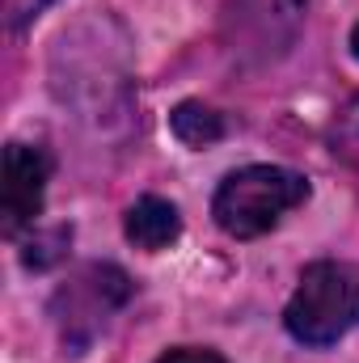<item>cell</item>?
<instances>
[{
    "label": "cell",
    "mask_w": 359,
    "mask_h": 363,
    "mask_svg": "<svg viewBox=\"0 0 359 363\" xmlns=\"http://www.w3.org/2000/svg\"><path fill=\"white\" fill-rule=\"evenodd\" d=\"M309 194H313L309 178L296 169L245 165L220 182V190L211 199V216L228 237L254 241V237H267L270 228H279V220L287 211H296L300 203H309Z\"/></svg>",
    "instance_id": "cell-1"
},
{
    "label": "cell",
    "mask_w": 359,
    "mask_h": 363,
    "mask_svg": "<svg viewBox=\"0 0 359 363\" xmlns=\"http://www.w3.org/2000/svg\"><path fill=\"white\" fill-rule=\"evenodd\" d=\"M283 325L304 347H334L359 325V274L343 262H313L304 267Z\"/></svg>",
    "instance_id": "cell-2"
},
{
    "label": "cell",
    "mask_w": 359,
    "mask_h": 363,
    "mask_svg": "<svg viewBox=\"0 0 359 363\" xmlns=\"http://www.w3.org/2000/svg\"><path fill=\"white\" fill-rule=\"evenodd\" d=\"M131 300V279L110 267V262H93L77 279H68L55 291V317L64 330V342L72 351H81L85 342L97 338V330L106 325V317L114 308H123Z\"/></svg>",
    "instance_id": "cell-3"
},
{
    "label": "cell",
    "mask_w": 359,
    "mask_h": 363,
    "mask_svg": "<svg viewBox=\"0 0 359 363\" xmlns=\"http://www.w3.org/2000/svg\"><path fill=\"white\" fill-rule=\"evenodd\" d=\"M309 0H233L228 26H233V51L275 60L292 47Z\"/></svg>",
    "instance_id": "cell-4"
},
{
    "label": "cell",
    "mask_w": 359,
    "mask_h": 363,
    "mask_svg": "<svg viewBox=\"0 0 359 363\" xmlns=\"http://www.w3.org/2000/svg\"><path fill=\"white\" fill-rule=\"evenodd\" d=\"M47 178H51V161L43 148H30V144L4 148V169H0V228H4V237H17L26 224L38 220Z\"/></svg>",
    "instance_id": "cell-5"
},
{
    "label": "cell",
    "mask_w": 359,
    "mask_h": 363,
    "mask_svg": "<svg viewBox=\"0 0 359 363\" xmlns=\"http://www.w3.org/2000/svg\"><path fill=\"white\" fill-rule=\"evenodd\" d=\"M123 233H127V241H131L136 250L157 254V250L174 245L182 237V216L170 199L144 194V199L131 203V211H127V220H123Z\"/></svg>",
    "instance_id": "cell-6"
},
{
    "label": "cell",
    "mask_w": 359,
    "mask_h": 363,
    "mask_svg": "<svg viewBox=\"0 0 359 363\" xmlns=\"http://www.w3.org/2000/svg\"><path fill=\"white\" fill-rule=\"evenodd\" d=\"M170 131L186 148H211L216 140H224V118L203 101H178L170 114Z\"/></svg>",
    "instance_id": "cell-7"
},
{
    "label": "cell",
    "mask_w": 359,
    "mask_h": 363,
    "mask_svg": "<svg viewBox=\"0 0 359 363\" xmlns=\"http://www.w3.org/2000/svg\"><path fill=\"white\" fill-rule=\"evenodd\" d=\"M330 148L351 169H359V93L334 114V123H330Z\"/></svg>",
    "instance_id": "cell-8"
},
{
    "label": "cell",
    "mask_w": 359,
    "mask_h": 363,
    "mask_svg": "<svg viewBox=\"0 0 359 363\" xmlns=\"http://www.w3.org/2000/svg\"><path fill=\"white\" fill-rule=\"evenodd\" d=\"M68 241H72V228H55L47 237H34L30 245H38V254H21V262L34 267V271H43V267H51L60 258V250H68Z\"/></svg>",
    "instance_id": "cell-9"
},
{
    "label": "cell",
    "mask_w": 359,
    "mask_h": 363,
    "mask_svg": "<svg viewBox=\"0 0 359 363\" xmlns=\"http://www.w3.org/2000/svg\"><path fill=\"white\" fill-rule=\"evenodd\" d=\"M51 0H4V26L9 30H21L26 21H34Z\"/></svg>",
    "instance_id": "cell-10"
},
{
    "label": "cell",
    "mask_w": 359,
    "mask_h": 363,
    "mask_svg": "<svg viewBox=\"0 0 359 363\" xmlns=\"http://www.w3.org/2000/svg\"><path fill=\"white\" fill-rule=\"evenodd\" d=\"M157 363H228V359L216 355V351H207V347H174V351H165Z\"/></svg>",
    "instance_id": "cell-11"
},
{
    "label": "cell",
    "mask_w": 359,
    "mask_h": 363,
    "mask_svg": "<svg viewBox=\"0 0 359 363\" xmlns=\"http://www.w3.org/2000/svg\"><path fill=\"white\" fill-rule=\"evenodd\" d=\"M351 55H355V60H359V26H355V30H351Z\"/></svg>",
    "instance_id": "cell-12"
}]
</instances>
